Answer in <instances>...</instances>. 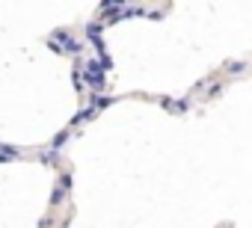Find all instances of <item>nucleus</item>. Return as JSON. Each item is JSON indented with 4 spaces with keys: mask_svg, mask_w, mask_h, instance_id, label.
I'll return each mask as SVG.
<instances>
[{
    "mask_svg": "<svg viewBox=\"0 0 252 228\" xmlns=\"http://www.w3.org/2000/svg\"><path fill=\"white\" fill-rule=\"evenodd\" d=\"M57 42H63L57 51L60 54H80V45H77V39L68 33V30H54L51 33V45H57Z\"/></svg>",
    "mask_w": 252,
    "mask_h": 228,
    "instance_id": "nucleus-1",
    "label": "nucleus"
},
{
    "mask_svg": "<svg viewBox=\"0 0 252 228\" xmlns=\"http://www.w3.org/2000/svg\"><path fill=\"white\" fill-rule=\"evenodd\" d=\"M86 80H89V86H92L95 92H101V89H104V68L98 65V59L86 62Z\"/></svg>",
    "mask_w": 252,
    "mask_h": 228,
    "instance_id": "nucleus-2",
    "label": "nucleus"
},
{
    "mask_svg": "<svg viewBox=\"0 0 252 228\" xmlns=\"http://www.w3.org/2000/svg\"><path fill=\"white\" fill-rule=\"evenodd\" d=\"M68 184H71V178H68V175H63V178H60V184H57V193L51 196V204H60V201H63V196L68 193Z\"/></svg>",
    "mask_w": 252,
    "mask_h": 228,
    "instance_id": "nucleus-3",
    "label": "nucleus"
},
{
    "mask_svg": "<svg viewBox=\"0 0 252 228\" xmlns=\"http://www.w3.org/2000/svg\"><path fill=\"white\" fill-rule=\"evenodd\" d=\"M160 104H163V107H166V110H172V113H184V110H187V107H184V104H178V101H169V98H163V101H160Z\"/></svg>",
    "mask_w": 252,
    "mask_h": 228,
    "instance_id": "nucleus-4",
    "label": "nucleus"
},
{
    "mask_svg": "<svg viewBox=\"0 0 252 228\" xmlns=\"http://www.w3.org/2000/svg\"><path fill=\"white\" fill-rule=\"evenodd\" d=\"M65 140H68V131L57 134V137H54V148H63V145H65Z\"/></svg>",
    "mask_w": 252,
    "mask_h": 228,
    "instance_id": "nucleus-5",
    "label": "nucleus"
},
{
    "mask_svg": "<svg viewBox=\"0 0 252 228\" xmlns=\"http://www.w3.org/2000/svg\"><path fill=\"white\" fill-rule=\"evenodd\" d=\"M246 68V62H228V71L231 74H237V71H243Z\"/></svg>",
    "mask_w": 252,
    "mask_h": 228,
    "instance_id": "nucleus-6",
    "label": "nucleus"
}]
</instances>
